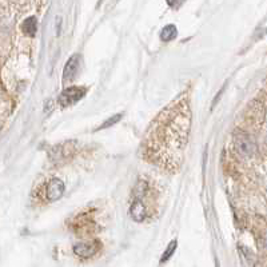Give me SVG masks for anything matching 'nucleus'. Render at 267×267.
I'll list each match as a JSON object with an SVG mask.
<instances>
[{
    "mask_svg": "<svg viewBox=\"0 0 267 267\" xmlns=\"http://www.w3.org/2000/svg\"><path fill=\"white\" fill-rule=\"evenodd\" d=\"M190 126L188 98H178L158 115L147 132L143 147L147 160L167 170H176L182 162Z\"/></svg>",
    "mask_w": 267,
    "mask_h": 267,
    "instance_id": "obj_1",
    "label": "nucleus"
},
{
    "mask_svg": "<svg viewBox=\"0 0 267 267\" xmlns=\"http://www.w3.org/2000/svg\"><path fill=\"white\" fill-rule=\"evenodd\" d=\"M86 94V88L83 87H69L61 92L59 96V103L61 107H69L79 102Z\"/></svg>",
    "mask_w": 267,
    "mask_h": 267,
    "instance_id": "obj_2",
    "label": "nucleus"
},
{
    "mask_svg": "<svg viewBox=\"0 0 267 267\" xmlns=\"http://www.w3.org/2000/svg\"><path fill=\"white\" fill-rule=\"evenodd\" d=\"M235 149L242 157H251L252 154L255 153L256 146L250 138L242 135L235 139Z\"/></svg>",
    "mask_w": 267,
    "mask_h": 267,
    "instance_id": "obj_3",
    "label": "nucleus"
},
{
    "mask_svg": "<svg viewBox=\"0 0 267 267\" xmlns=\"http://www.w3.org/2000/svg\"><path fill=\"white\" fill-rule=\"evenodd\" d=\"M47 199L50 202H55L63 196L64 194V183L60 179H52L47 186Z\"/></svg>",
    "mask_w": 267,
    "mask_h": 267,
    "instance_id": "obj_4",
    "label": "nucleus"
},
{
    "mask_svg": "<svg viewBox=\"0 0 267 267\" xmlns=\"http://www.w3.org/2000/svg\"><path fill=\"white\" fill-rule=\"evenodd\" d=\"M100 248V244L98 242H91V243H78L74 246V252L80 258H90L95 255L98 250Z\"/></svg>",
    "mask_w": 267,
    "mask_h": 267,
    "instance_id": "obj_5",
    "label": "nucleus"
},
{
    "mask_svg": "<svg viewBox=\"0 0 267 267\" xmlns=\"http://www.w3.org/2000/svg\"><path fill=\"white\" fill-rule=\"evenodd\" d=\"M80 64V56L79 55H74L67 60L63 70V80H70L73 79L77 75L78 70H79Z\"/></svg>",
    "mask_w": 267,
    "mask_h": 267,
    "instance_id": "obj_6",
    "label": "nucleus"
},
{
    "mask_svg": "<svg viewBox=\"0 0 267 267\" xmlns=\"http://www.w3.org/2000/svg\"><path fill=\"white\" fill-rule=\"evenodd\" d=\"M130 215L135 222L145 221L147 211H146V206L143 205L141 199H137V201L132 202V205L130 207Z\"/></svg>",
    "mask_w": 267,
    "mask_h": 267,
    "instance_id": "obj_7",
    "label": "nucleus"
},
{
    "mask_svg": "<svg viewBox=\"0 0 267 267\" xmlns=\"http://www.w3.org/2000/svg\"><path fill=\"white\" fill-rule=\"evenodd\" d=\"M22 30L28 36H34L36 34V30H38V20H36V18L35 16L27 18L23 22V24H22Z\"/></svg>",
    "mask_w": 267,
    "mask_h": 267,
    "instance_id": "obj_8",
    "label": "nucleus"
},
{
    "mask_svg": "<svg viewBox=\"0 0 267 267\" xmlns=\"http://www.w3.org/2000/svg\"><path fill=\"white\" fill-rule=\"evenodd\" d=\"M176 34H178L176 27L172 26V24H168V26H166L163 30L160 31V39L163 42H171V40H174L176 38Z\"/></svg>",
    "mask_w": 267,
    "mask_h": 267,
    "instance_id": "obj_9",
    "label": "nucleus"
},
{
    "mask_svg": "<svg viewBox=\"0 0 267 267\" xmlns=\"http://www.w3.org/2000/svg\"><path fill=\"white\" fill-rule=\"evenodd\" d=\"M175 248H176V240H172L171 243L167 246V248H166V251L163 252L160 262H166V260L170 259L172 256V254H174V251H175Z\"/></svg>",
    "mask_w": 267,
    "mask_h": 267,
    "instance_id": "obj_10",
    "label": "nucleus"
},
{
    "mask_svg": "<svg viewBox=\"0 0 267 267\" xmlns=\"http://www.w3.org/2000/svg\"><path fill=\"white\" fill-rule=\"evenodd\" d=\"M120 119H122V114H116V115H114V116H111L108 120H106V122H104L103 124L99 127V130H103V128H107V127L112 126V124H115V123H118Z\"/></svg>",
    "mask_w": 267,
    "mask_h": 267,
    "instance_id": "obj_11",
    "label": "nucleus"
},
{
    "mask_svg": "<svg viewBox=\"0 0 267 267\" xmlns=\"http://www.w3.org/2000/svg\"><path fill=\"white\" fill-rule=\"evenodd\" d=\"M167 4L170 6V7H178V6H180V2H167Z\"/></svg>",
    "mask_w": 267,
    "mask_h": 267,
    "instance_id": "obj_12",
    "label": "nucleus"
}]
</instances>
